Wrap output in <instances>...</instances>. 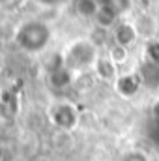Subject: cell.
Masks as SVG:
<instances>
[{"label": "cell", "mask_w": 159, "mask_h": 161, "mask_svg": "<svg viewBox=\"0 0 159 161\" xmlns=\"http://www.w3.org/2000/svg\"><path fill=\"white\" fill-rule=\"evenodd\" d=\"M96 23H97V26H101V28H109V26H112L116 21H118V17L114 15V13H111L109 9H105V8H101L99 6V11L96 13Z\"/></svg>", "instance_id": "8fae6325"}, {"label": "cell", "mask_w": 159, "mask_h": 161, "mask_svg": "<svg viewBox=\"0 0 159 161\" xmlns=\"http://www.w3.org/2000/svg\"><path fill=\"white\" fill-rule=\"evenodd\" d=\"M148 58L152 64H159V43L148 45Z\"/></svg>", "instance_id": "5bb4252c"}, {"label": "cell", "mask_w": 159, "mask_h": 161, "mask_svg": "<svg viewBox=\"0 0 159 161\" xmlns=\"http://www.w3.org/2000/svg\"><path fill=\"white\" fill-rule=\"evenodd\" d=\"M99 6L109 9L116 17H120V15H123L131 8V0H99Z\"/></svg>", "instance_id": "30bf717a"}, {"label": "cell", "mask_w": 159, "mask_h": 161, "mask_svg": "<svg viewBox=\"0 0 159 161\" xmlns=\"http://www.w3.org/2000/svg\"><path fill=\"white\" fill-rule=\"evenodd\" d=\"M73 8H75L77 15L86 17V19H94L96 13L99 11V0H73Z\"/></svg>", "instance_id": "ba28073f"}, {"label": "cell", "mask_w": 159, "mask_h": 161, "mask_svg": "<svg viewBox=\"0 0 159 161\" xmlns=\"http://www.w3.org/2000/svg\"><path fill=\"white\" fill-rule=\"evenodd\" d=\"M152 114H154V118L159 122V103H156V105H154V109H152Z\"/></svg>", "instance_id": "e0dca14e"}, {"label": "cell", "mask_w": 159, "mask_h": 161, "mask_svg": "<svg viewBox=\"0 0 159 161\" xmlns=\"http://www.w3.org/2000/svg\"><path fill=\"white\" fill-rule=\"evenodd\" d=\"M41 6H49V8H54V6H60V4H64L66 0H38Z\"/></svg>", "instance_id": "2e32d148"}, {"label": "cell", "mask_w": 159, "mask_h": 161, "mask_svg": "<svg viewBox=\"0 0 159 161\" xmlns=\"http://www.w3.org/2000/svg\"><path fill=\"white\" fill-rule=\"evenodd\" d=\"M120 161H148V156L140 150H131V152H125Z\"/></svg>", "instance_id": "4fadbf2b"}, {"label": "cell", "mask_w": 159, "mask_h": 161, "mask_svg": "<svg viewBox=\"0 0 159 161\" xmlns=\"http://www.w3.org/2000/svg\"><path fill=\"white\" fill-rule=\"evenodd\" d=\"M125 56H127L125 47H122V45H114V47L111 49V56H109V58H111L114 64H120V62L125 60Z\"/></svg>", "instance_id": "7c38bea8"}, {"label": "cell", "mask_w": 159, "mask_h": 161, "mask_svg": "<svg viewBox=\"0 0 159 161\" xmlns=\"http://www.w3.org/2000/svg\"><path fill=\"white\" fill-rule=\"evenodd\" d=\"M15 41L25 53H41L51 41V28L38 19L25 21L15 32Z\"/></svg>", "instance_id": "6da1fadb"}, {"label": "cell", "mask_w": 159, "mask_h": 161, "mask_svg": "<svg viewBox=\"0 0 159 161\" xmlns=\"http://www.w3.org/2000/svg\"><path fill=\"white\" fill-rule=\"evenodd\" d=\"M114 86H116V92H118L122 97H133L139 92V88H140V77L139 75H133V73L122 75V77L116 79Z\"/></svg>", "instance_id": "277c9868"}, {"label": "cell", "mask_w": 159, "mask_h": 161, "mask_svg": "<svg viewBox=\"0 0 159 161\" xmlns=\"http://www.w3.org/2000/svg\"><path fill=\"white\" fill-rule=\"evenodd\" d=\"M49 120L58 131H73L79 124V113L71 103H56L49 109Z\"/></svg>", "instance_id": "3957f363"}, {"label": "cell", "mask_w": 159, "mask_h": 161, "mask_svg": "<svg viewBox=\"0 0 159 161\" xmlns=\"http://www.w3.org/2000/svg\"><path fill=\"white\" fill-rule=\"evenodd\" d=\"M21 2L23 0H0V6L6 8V9H15V8L21 6Z\"/></svg>", "instance_id": "9a60e30c"}, {"label": "cell", "mask_w": 159, "mask_h": 161, "mask_svg": "<svg viewBox=\"0 0 159 161\" xmlns=\"http://www.w3.org/2000/svg\"><path fill=\"white\" fill-rule=\"evenodd\" d=\"M34 161H51V159H49V158H36Z\"/></svg>", "instance_id": "ac0fdd59"}, {"label": "cell", "mask_w": 159, "mask_h": 161, "mask_svg": "<svg viewBox=\"0 0 159 161\" xmlns=\"http://www.w3.org/2000/svg\"><path fill=\"white\" fill-rule=\"evenodd\" d=\"M4 159V148H2V146H0V161Z\"/></svg>", "instance_id": "d6986e66"}, {"label": "cell", "mask_w": 159, "mask_h": 161, "mask_svg": "<svg viewBox=\"0 0 159 161\" xmlns=\"http://www.w3.org/2000/svg\"><path fill=\"white\" fill-rule=\"evenodd\" d=\"M49 82H51V86L56 88V90L68 88V86L71 84V71L64 66V62H62L58 68L51 69V73H49Z\"/></svg>", "instance_id": "5b68a950"}, {"label": "cell", "mask_w": 159, "mask_h": 161, "mask_svg": "<svg viewBox=\"0 0 159 161\" xmlns=\"http://www.w3.org/2000/svg\"><path fill=\"white\" fill-rule=\"evenodd\" d=\"M52 144L56 146V150L66 152V150H71L75 146V139H73L71 131H56L52 135Z\"/></svg>", "instance_id": "9c48e42d"}, {"label": "cell", "mask_w": 159, "mask_h": 161, "mask_svg": "<svg viewBox=\"0 0 159 161\" xmlns=\"http://www.w3.org/2000/svg\"><path fill=\"white\" fill-rule=\"evenodd\" d=\"M97 60V53H96V45L88 40H77L73 41L64 56H62V62L64 66L73 73V71H84L88 69L90 66H94Z\"/></svg>", "instance_id": "7a4b0ae2"}, {"label": "cell", "mask_w": 159, "mask_h": 161, "mask_svg": "<svg viewBox=\"0 0 159 161\" xmlns=\"http://www.w3.org/2000/svg\"><path fill=\"white\" fill-rule=\"evenodd\" d=\"M94 69L97 73V77L103 80H112L116 77V64L107 56V58H97L94 64Z\"/></svg>", "instance_id": "52a82bcc"}, {"label": "cell", "mask_w": 159, "mask_h": 161, "mask_svg": "<svg viewBox=\"0 0 159 161\" xmlns=\"http://www.w3.org/2000/svg\"><path fill=\"white\" fill-rule=\"evenodd\" d=\"M114 40H116V45H122V47L131 45L133 41L137 40V28L127 25V23H122L114 30Z\"/></svg>", "instance_id": "8992f818"}]
</instances>
